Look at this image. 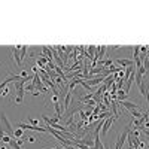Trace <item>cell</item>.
Wrapping results in <instances>:
<instances>
[{
  "label": "cell",
  "instance_id": "7",
  "mask_svg": "<svg viewBox=\"0 0 149 149\" xmlns=\"http://www.w3.org/2000/svg\"><path fill=\"white\" fill-rule=\"evenodd\" d=\"M119 106H122V107H127L128 110H136V109H139V106H137V104H134L133 102H127V100L119 102Z\"/></svg>",
  "mask_w": 149,
  "mask_h": 149
},
{
  "label": "cell",
  "instance_id": "18",
  "mask_svg": "<svg viewBox=\"0 0 149 149\" xmlns=\"http://www.w3.org/2000/svg\"><path fill=\"white\" fill-rule=\"evenodd\" d=\"M139 49H140V51H142V52H143L145 55H146V54L149 52V49H148V46H139Z\"/></svg>",
  "mask_w": 149,
  "mask_h": 149
},
{
  "label": "cell",
  "instance_id": "11",
  "mask_svg": "<svg viewBox=\"0 0 149 149\" xmlns=\"http://www.w3.org/2000/svg\"><path fill=\"white\" fill-rule=\"evenodd\" d=\"M130 113L133 115V119H140L142 118V112H139V109H136V110H130Z\"/></svg>",
  "mask_w": 149,
  "mask_h": 149
},
{
  "label": "cell",
  "instance_id": "15",
  "mask_svg": "<svg viewBox=\"0 0 149 149\" xmlns=\"http://www.w3.org/2000/svg\"><path fill=\"white\" fill-rule=\"evenodd\" d=\"M51 102H52L54 104L60 103V95H58V94H54V93H52V95H51Z\"/></svg>",
  "mask_w": 149,
  "mask_h": 149
},
{
  "label": "cell",
  "instance_id": "26",
  "mask_svg": "<svg viewBox=\"0 0 149 149\" xmlns=\"http://www.w3.org/2000/svg\"><path fill=\"white\" fill-rule=\"evenodd\" d=\"M2 66H3V63H0V67H2Z\"/></svg>",
  "mask_w": 149,
  "mask_h": 149
},
{
  "label": "cell",
  "instance_id": "13",
  "mask_svg": "<svg viewBox=\"0 0 149 149\" xmlns=\"http://www.w3.org/2000/svg\"><path fill=\"white\" fill-rule=\"evenodd\" d=\"M22 134H24V130H21V128L14 130V137H15V139H21V137H22Z\"/></svg>",
  "mask_w": 149,
  "mask_h": 149
},
{
  "label": "cell",
  "instance_id": "23",
  "mask_svg": "<svg viewBox=\"0 0 149 149\" xmlns=\"http://www.w3.org/2000/svg\"><path fill=\"white\" fill-rule=\"evenodd\" d=\"M104 149H110V148H109V146H107V145H104Z\"/></svg>",
  "mask_w": 149,
  "mask_h": 149
},
{
  "label": "cell",
  "instance_id": "17",
  "mask_svg": "<svg viewBox=\"0 0 149 149\" xmlns=\"http://www.w3.org/2000/svg\"><path fill=\"white\" fill-rule=\"evenodd\" d=\"M27 90H29V91H34V90H36V86H34L33 84H29V85L26 86V91H27Z\"/></svg>",
  "mask_w": 149,
  "mask_h": 149
},
{
  "label": "cell",
  "instance_id": "16",
  "mask_svg": "<svg viewBox=\"0 0 149 149\" xmlns=\"http://www.w3.org/2000/svg\"><path fill=\"white\" fill-rule=\"evenodd\" d=\"M29 119V122H30V125H37V124H39V119H33V118H27Z\"/></svg>",
  "mask_w": 149,
  "mask_h": 149
},
{
  "label": "cell",
  "instance_id": "25",
  "mask_svg": "<svg viewBox=\"0 0 149 149\" xmlns=\"http://www.w3.org/2000/svg\"><path fill=\"white\" fill-rule=\"evenodd\" d=\"M0 97H2V90H0Z\"/></svg>",
  "mask_w": 149,
  "mask_h": 149
},
{
  "label": "cell",
  "instance_id": "14",
  "mask_svg": "<svg viewBox=\"0 0 149 149\" xmlns=\"http://www.w3.org/2000/svg\"><path fill=\"white\" fill-rule=\"evenodd\" d=\"M9 143H10V146L14 148V149H22V148H21V146H19L18 143H17V139H15V137H12Z\"/></svg>",
  "mask_w": 149,
  "mask_h": 149
},
{
  "label": "cell",
  "instance_id": "8",
  "mask_svg": "<svg viewBox=\"0 0 149 149\" xmlns=\"http://www.w3.org/2000/svg\"><path fill=\"white\" fill-rule=\"evenodd\" d=\"M115 61H116L118 64L122 66V69H124V67H128V66H134V64H133V60H127V58H116Z\"/></svg>",
  "mask_w": 149,
  "mask_h": 149
},
{
  "label": "cell",
  "instance_id": "1",
  "mask_svg": "<svg viewBox=\"0 0 149 149\" xmlns=\"http://www.w3.org/2000/svg\"><path fill=\"white\" fill-rule=\"evenodd\" d=\"M130 125H127L125 128L122 130V133L118 136V139H116V143H115V149H122V145H124V142L127 140V137H128V133H130Z\"/></svg>",
  "mask_w": 149,
  "mask_h": 149
},
{
  "label": "cell",
  "instance_id": "22",
  "mask_svg": "<svg viewBox=\"0 0 149 149\" xmlns=\"http://www.w3.org/2000/svg\"><path fill=\"white\" fill-rule=\"evenodd\" d=\"M146 90L149 91V84H148V82H146Z\"/></svg>",
  "mask_w": 149,
  "mask_h": 149
},
{
  "label": "cell",
  "instance_id": "6",
  "mask_svg": "<svg viewBox=\"0 0 149 149\" xmlns=\"http://www.w3.org/2000/svg\"><path fill=\"white\" fill-rule=\"evenodd\" d=\"M104 81V76L103 74H100V76H95V78H91L90 81H86V84H88L90 86H93V85H98V84H102Z\"/></svg>",
  "mask_w": 149,
  "mask_h": 149
},
{
  "label": "cell",
  "instance_id": "5",
  "mask_svg": "<svg viewBox=\"0 0 149 149\" xmlns=\"http://www.w3.org/2000/svg\"><path fill=\"white\" fill-rule=\"evenodd\" d=\"M70 103H72V91H67L64 97V104H61V110H67L70 107Z\"/></svg>",
  "mask_w": 149,
  "mask_h": 149
},
{
  "label": "cell",
  "instance_id": "4",
  "mask_svg": "<svg viewBox=\"0 0 149 149\" xmlns=\"http://www.w3.org/2000/svg\"><path fill=\"white\" fill-rule=\"evenodd\" d=\"M112 122H113V118H107L106 121H104V124H103V127H102V130H100V133H102V136H106L107 134V131H109V127L112 125Z\"/></svg>",
  "mask_w": 149,
  "mask_h": 149
},
{
  "label": "cell",
  "instance_id": "19",
  "mask_svg": "<svg viewBox=\"0 0 149 149\" xmlns=\"http://www.w3.org/2000/svg\"><path fill=\"white\" fill-rule=\"evenodd\" d=\"M8 94H9V88H3L2 90V97H6Z\"/></svg>",
  "mask_w": 149,
  "mask_h": 149
},
{
  "label": "cell",
  "instance_id": "2",
  "mask_svg": "<svg viewBox=\"0 0 149 149\" xmlns=\"http://www.w3.org/2000/svg\"><path fill=\"white\" fill-rule=\"evenodd\" d=\"M0 122H2V125L5 127L6 134L10 136V137H14V130H12V125H10V122L8 121V118H6V115L3 113V112L0 113Z\"/></svg>",
  "mask_w": 149,
  "mask_h": 149
},
{
  "label": "cell",
  "instance_id": "10",
  "mask_svg": "<svg viewBox=\"0 0 149 149\" xmlns=\"http://www.w3.org/2000/svg\"><path fill=\"white\" fill-rule=\"evenodd\" d=\"M27 51H29L27 45H22V46H21V51H19V57H21V61H24V60H26V54H27Z\"/></svg>",
  "mask_w": 149,
  "mask_h": 149
},
{
  "label": "cell",
  "instance_id": "24",
  "mask_svg": "<svg viewBox=\"0 0 149 149\" xmlns=\"http://www.w3.org/2000/svg\"><path fill=\"white\" fill-rule=\"evenodd\" d=\"M49 149H61V148H49Z\"/></svg>",
  "mask_w": 149,
  "mask_h": 149
},
{
  "label": "cell",
  "instance_id": "3",
  "mask_svg": "<svg viewBox=\"0 0 149 149\" xmlns=\"http://www.w3.org/2000/svg\"><path fill=\"white\" fill-rule=\"evenodd\" d=\"M24 93H26V88L15 90V98H14L15 104H21V103H22V100H24Z\"/></svg>",
  "mask_w": 149,
  "mask_h": 149
},
{
  "label": "cell",
  "instance_id": "9",
  "mask_svg": "<svg viewBox=\"0 0 149 149\" xmlns=\"http://www.w3.org/2000/svg\"><path fill=\"white\" fill-rule=\"evenodd\" d=\"M79 143H82V145H86V146H88V148H94V140L90 137V136H86V137H84L82 140H78Z\"/></svg>",
  "mask_w": 149,
  "mask_h": 149
},
{
  "label": "cell",
  "instance_id": "12",
  "mask_svg": "<svg viewBox=\"0 0 149 149\" xmlns=\"http://www.w3.org/2000/svg\"><path fill=\"white\" fill-rule=\"evenodd\" d=\"M116 98H118V100H119V102H124V100H125V98H127V94H125V93H124L122 90H118V94H116Z\"/></svg>",
  "mask_w": 149,
  "mask_h": 149
},
{
  "label": "cell",
  "instance_id": "21",
  "mask_svg": "<svg viewBox=\"0 0 149 149\" xmlns=\"http://www.w3.org/2000/svg\"><path fill=\"white\" fill-rule=\"evenodd\" d=\"M0 149H8V148H6L5 145H2V146H0Z\"/></svg>",
  "mask_w": 149,
  "mask_h": 149
},
{
  "label": "cell",
  "instance_id": "20",
  "mask_svg": "<svg viewBox=\"0 0 149 149\" xmlns=\"http://www.w3.org/2000/svg\"><path fill=\"white\" fill-rule=\"evenodd\" d=\"M27 140H29V142H30V143H34V142H36V140H37V139H36V137H33V136H30V137H29V139H27Z\"/></svg>",
  "mask_w": 149,
  "mask_h": 149
}]
</instances>
